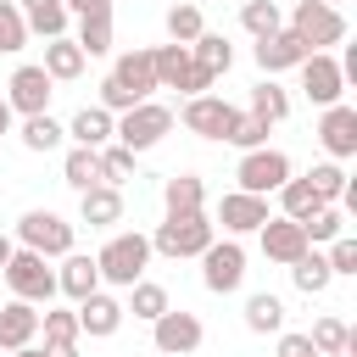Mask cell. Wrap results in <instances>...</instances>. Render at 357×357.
<instances>
[{"label":"cell","instance_id":"cell-1","mask_svg":"<svg viewBox=\"0 0 357 357\" xmlns=\"http://www.w3.org/2000/svg\"><path fill=\"white\" fill-rule=\"evenodd\" d=\"M145 262H151V240L145 234H112L100 251H95V268L106 284H139L145 279Z\"/></svg>","mask_w":357,"mask_h":357},{"label":"cell","instance_id":"cell-2","mask_svg":"<svg viewBox=\"0 0 357 357\" xmlns=\"http://www.w3.org/2000/svg\"><path fill=\"white\" fill-rule=\"evenodd\" d=\"M212 240H218V234H212L206 212H173V218H162V229L151 234V251H162V257H201Z\"/></svg>","mask_w":357,"mask_h":357},{"label":"cell","instance_id":"cell-3","mask_svg":"<svg viewBox=\"0 0 357 357\" xmlns=\"http://www.w3.org/2000/svg\"><path fill=\"white\" fill-rule=\"evenodd\" d=\"M167 128H173V112H167V106H156V100H139V106H128V112L117 117L112 139H117L123 151H134V156H139V151H151Z\"/></svg>","mask_w":357,"mask_h":357},{"label":"cell","instance_id":"cell-4","mask_svg":"<svg viewBox=\"0 0 357 357\" xmlns=\"http://www.w3.org/2000/svg\"><path fill=\"white\" fill-rule=\"evenodd\" d=\"M6 284H11V296L17 301H28V307H50V296H56V273H50V262L39 257V251H11V262H6Z\"/></svg>","mask_w":357,"mask_h":357},{"label":"cell","instance_id":"cell-5","mask_svg":"<svg viewBox=\"0 0 357 357\" xmlns=\"http://www.w3.org/2000/svg\"><path fill=\"white\" fill-rule=\"evenodd\" d=\"M17 240H22V251L67 257V251H73V223H67V218H56V212H45V206H33V212H22V218H17Z\"/></svg>","mask_w":357,"mask_h":357},{"label":"cell","instance_id":"cell-6","mask_svg":"<svg viewBox=\"0 0 357 357\" xmlns=\"http://www.w3.org/2000/svg\"><path fill=\"white\" fill-rule=\"evenodd\" d=\"M290 33H296L307 50L340 45V39H346V17H340L335 6H324V0H301V6L290 11Z\"/></svg>","mask_w":357,"mask_h":357},{"label":"cell","instance_id":"cell-7","mask_svg":"<svg viewBox=\"0 0 357 357\" xmlns=\"http://www.w3.org/2000/svg\"><path fill=\"white\" fill-rule=\"evenodd\" d=\"M234 178H240V190H245V195H268V190H279V184L290 178V156H284V151H273V145L245 151V156H240V167H234Z\"/></svg>","mask_w":357,"mask_h":357},{"label":"cell","instance_id":"cell-8","mask_svg":"<svg viewBox=\"0 0 357 357\" xmlns=\"http://www.w3.org/2000/svg\"><path fill=\"white\" fill-rule=\"evenodd\" d=\"M201 279H206V290L212 296H229V290H240V279H245V251H240V240L229 234V240H212L206 251H201Z\"/></svg>","mask_w":357,"mask_h":357},{"label":"cell","instance_id":"cell-9","mask_svg":"<svg viewBox=\"0 0 357 357\" xmlns=\"http://www.w3.org/2000/svg\"><path fill=\"white\" fill-rule=\"evenodd\" d=\"M151 340H156V351H162V357H190V351L206 340V329H201V318H195V312L167 307V312L156 318V335H151Z\"/></svg>","mask_w":357,"mask_h":357},{"label":"cell","instance_id":"cell-10","mask_svg":"<svg viewBox=\"0 0 357 357\" xmlns=\"http://www.w3.org/2000/svg\"><path fill=\"white\" fill-rule=\"evenodd\" d=\"M50 95H56V84H50V73H45V67H17V73H11V84H6V106H11V112H22V117L50 112Z\"/></svg>","mask_w":357,"mask_h":357},{"label":"cell","instance_id":"cell-11","mask_svg":"<svg viewBox=\"0 0 357 357\" xmlns=\"http://www.w3.org/2000/svg\"><path fill=\"white\" fill-rule=\"evenodd\" d=\"M301 89H307L318 106H340V95H346L340 61H335V56H324V50H312V56L301 61Z\"/></svg>","mask_w":357,"mask_h":357},{"label":"cell","instance_id":"cell-12","mask_svg":"<svg viewBox=\"0 0 357 357\" xmlns=\"http://www.w3.org/2000/svg\"><path fill=\"white\" fill-rule=\"evenodd\" d=\"M178 117H184L190 134H201V139H223L229 123H234V106H229L223 95H195V100H184Z\"/></svg>","mask_w":357,"mask_h":357},{"label":"cell","instance_id":"cell-13","mask_svg":"<svg viewBox=\"0 0 357 357\" xmlns=\"http://www.w3.org/2000/svg\"><path fill=\"white\" fill-rule=\"evenodd\" d=\"M257 234H262V257H268V262H284V268H290V262H301V257L312 251L296 218H268Z\"/></svg>","mask_w":357,"mask_h":357},{"label":"cell","instance_id":"cell-14","mask_svg":"<svg viewBox=\"0 0 357 357\" xmlns=\"http://www.w3.org/2000/svg\"><path fill=\"white\" fill-rule=\"evenodd\" d=\"M273 212H268V195H245V190H234V195H223V206H218V223L229 229V234H251V229H262Z\"/></svg>","mask_w":357,"mask_h":357},{"label":"cell","instance_id":"cell-15","mask_svg":"<svg viewBox=\"0 0 357 357\" xmlns=\"http://www.w3.org/2000/svg\"><path fill=\"white\" fill-rule=\"evenodd\" d=\"M318 139H324V151H329L335 162H340V156H357V112H351V106H324Z\"/></svg>","mask_w":357,"mask_h":357},{"label":"cell","instance_id":"cell-16","mask_svg":"<svg viewBox=\"0 0 357 357\" xmlns=\"http://www.w3.org/2000/svg\"><path fill=\"white\" fill-rule=\"evenodd\" d=\"M78 335H95V340H106V335H117V324H123V301H112L106 290H95V296H84L78 307Z\"/></svg>","mask_w":357,"mask_h":357},{"label":"cell","instance_id":"cell-17","mask_svg":"<svg viewBox=\"0 0 357 357\" xmlns=\"http://www.w3.org/2000/svg\"><path fill=\"white\" fill-rule=\"evenodd\" d=\"M312 50L290 33V28H279V33H268V39H257V67L262 73H284V67H301Z\"/></svg>","mask_w":357,"mask_h":357},{"label":"cell","instance_id":"cell-18","mask_svg":"<svg viewBox=\"0 0 357 357\" xmlns=\"http://www.w3.org/2000/svg\"><path fill=\"white\" fill-rule=\"evenodd\" d=\"M112 78H117L134 100H151V89H156V56H151V50H128V56H117Z\"/></svg>","mask_w":357,"mask_h":357},{"label":"cell","instance_id":"cell-19","mask_svg":"<svg viewBox=\"0 0 357 357\" xmlns=\"http://www.w3.org/2000/svg\"><path fill=\"white\" fill-rule=\"evenodd\" d=\"M33 335H39V312L28 301H0V351L33 346Z\"/></svg>","mask_w":357,"mask_h":357},{"label":"cell","instance_id":"cell-20","mask_svg":"<svg viewBox=\"0 0 357 357\" xmlns=\"http://www.w3.org/2000/svg\"><path fill=\"white\" fill-rule=\"evenodd\" d=\"M56 290H61V296H73V301L95 296V290H100V268H95V257L67 251V257H61V273H56Z\"/></svg>","mask_w":357,"mask_h":357},{"label":"cell","instance_id":"cell-21","mask_svg":"<svg viewBox=\"0 0 357 357\" xmlns=\"http://www.w3.org/2000/svg\"><path fill=\"white\" fill-rule=\"evenodd\" d=\"M112 128H117V117H112L106 106H84V112L67 123V134H73L84 151H100V145H112Z\"/></svg>","mask_w":357,"mask_h":357},{"label":"cell","instance_id":"cell-22","mask_svg":"<svg viewBox=\"0 0 357 357\" xmlns=\"http://www.w3.org/2000/svg\"><path fill=\"white\" fill-rule=\"evenodd\" d=\"M28 33H45V39H61L67 33V0H17Z\"/></svg>","mask_w":357,"mask_h":357},{"label":"cell","instance_id":"cell-23","mask_svg":"<svg viewBox=\"0 0 357 357\" xmlns=\"http://www.w3.org/2000/svg\"><path fill=\"white\" fill-rule=\"evenodd\" d=\"M39 67L50 73V84H73V78L84 73V50L61 33V39H50V45H45V61H39Z\"/></svg>","mask_w":357,"mask_h":357},{"label":"cell","instance_id":"cell-24","mask_svg":"<svg viewBox=\"0 0 357 357\" xmlns=\"http://www.w3.org/2000/svg\"><path fill=\"white\" fill-rule=\"evenodd\" d=\"M201 201H206V184H201L195 173H173V178L162 184V206H167V218H173V212H201Z\"/></svg>","mask_w":357,"mask_h":357},{"label":"cell","instance_id":"cell-25","mask_svg":"<svg viewBox=\"0 0 357 357\" xmlns=\"http://www.w3.org/2000/svg\"><path fill=\"white\" fill-rule=\"evenodd\" d=\"M78 218H84V223H117V218H123V190H112V184L84 190V195H78Z\"/></svg>","mask_w":357,"mask_h":357},{"label":"cell","instance_id":"cell-26","mask_svg":"<svg viewBox=\"0 0 357 357\" xmlns=\"http://www.w3.org/2000/svg\"><path fill=\"white\" fill-rule=\"evenodd\" d=\"M245 329H257V335H279V329H284V301H279L273 290H257V296L245 301Z\"/></svg>","mask_w":357,"mask_h":357},{"label":"cell","instance_id":"cell-27","mask_svg":"<svg viewBox=\"0 0 357 357\" xmlns=\"http://www.w3.org/2000/svg\"><path fill=\"white\" fill-rule=\"evenodd\" d=\"M190 61H195V67H206V73L218 78V73H229V67H234V45H229L223 33H201V39L190 45Z\"/></svg>","mask_w":357,"mask_h":357},{"label":"cell","instance_id":"cell-28","mask_svg":"<svg viewBox=\"0 0 357 357\" xmlns=\"http://www.w3.org/2000/svg\"><path fill=\"white\" fill-rule=\"evenodd\" d=\"M156 89H184V73H190V45H156Z\"/></svg>","mask_w":357,"mask_h":357},{"label":"cell","instance_id":"cell-29","mask_svg":"<svg viewBox=\"0 0 357 357\" xmlns=\"http://www.w3.org/2000/svg\"><path fill=\"white\" fill-rule=\"evenodd\" d=\"M61 178L84 195V190H95L100 184V151H84V145H73L67 151V162H61Z\"/></svg>","mask_w":357,"mask_h":357},{"label":"cell","instance_id":"cell-30","mask_svg":"<svg viewBox=\"0 0 357 357\" xmlns=\"http://www.w3.org/2000/svg\"><path fill=\"white\" fill-rule=\"evenodd\" d=\"M279 206H284V218L307 223V218H312L324 201H318V190L307 184V173H301V178H284V184H279Z\"/></svg>","mask_w":357,"mask_h":357},{"label":"cell","instance_id":"cell-31","mask_svg":"<svg viewBox=\"0 0 357 357\" xmlns=\"http://www.w3.org/2000/svg\"><path fill=\"white\" fill-rule=\"evenodd\" d=\"M307 184L318 190V201H324V206H335V201H346V195H351V184H346V167H340V162H318V167L307 173Z\"/></svg>","mask_w":357,"mask_h":357},{"label":"cell","instance_id":"cell-32","mask_svg":"<svg viewBox=\"0 0 357 357\" xmlns=\"http://www.w3.org/2000/svg\"><path fill=\"white\" fill-rule=\"evenodd\" d=\"M290 273H296V290H307V296H324V290H329V279H335L324 251H307L301 262H290Z\"/></svg>","mask_w":357,"mask_h":357},{"label":"cell","instance_id":"cell-33","mask_svg":"<svg viewBox=\"0 0 357 357\" xmlns=\"http://www.w3.org/2000/svg\"><path fill=\"white\" fill-rule=\"evenodd\" d=\"M39 335H45V346H78V312L45 307L39 312Z\"/></svg>","mask_w":357,"mask_h":357},{"label":"cell","instance_id":"cell-34","mask_svg":"<svg viewBox=\"0 0 357 357\" xmlns=\"http://www.w3.org/2000/svg\"><path fill=\"white\" fill-rule=\"evenodd\" d=\"M240 22H245V33H257V39H268V33H279V28H284V11H279L273 0H245V11H240Z\"/></svg>","mask_w":357,"mask_h":357},{"label":"cell","instance_id":"cell-35","mask_svg":"<svg viewBox=\"0 0 357 357\" xmlns=\"http://www.w3.org/2000/svg\"><path fill=\"white\" fill-rule=\"evenodd\" d=\"M284 112H290V100H284V89H279L273 78H262V84L251 89V117H262V123L273 128V123H279Z\"/></svg>","mask_w":357,"mask_h":357},{"label":"cell","instance_id":"cell-36","mask_svg":"<svg viewBox=\"0 0 357 357\" xmlns=\"http://www.w3.org/2000/svg\"><path fill=\"white\" fill-rule=\"evenodd\" d=\"M301 234H307V245H324V240H340L346 234V212L340 206H318L307 223H301Z\"/></svg>","mask_w":357,"mask_h":357},{"label":"cell","instance_id":"cell-37","mask_svg":"<svg viewBox=\"0 0 357 357\" xmlns=\"http://www.w3.org/2000/svg\"><path fill=\"white\" fill-rule=\"evenodd\" d=\"M128 307H134V318H151V324H156V318H162L173 301H167V290H162V284L139 279V284H128Z\"/></svg>","mask_w":357,"mask_h":357},{"label":"cell","instance_id":"cell-38","mask_svg":"<svg viewBox=\"0 0 357 357\" xmlns=\"http://www.w3.org/2000/svg\"><path fill=\"white\" fill-rule=\"evenodd\" d=\"M307 340H312V351H318V357H335V351H351V329H346L340 318H318Z\"/></svg>","mask_w":357,"mask_h":357},{"label":"cell","instance_id":"cell-39","mask_svg":"<svg viewBox=\"0 0 357 357\" xmlns=\"http://www.w3.org/2000/svg\"><path fill=\"white\" fill-rule=\"evenodd\" d=\"M201 33H206L201 6H173V11H167V39H173V45H195Z\"/></svg>","mask_w":357,"mask_h":357},{"label":"cell","instance_id":"cell-40","mask_svg":"<svg viewBox=\"0 0 357 357\" xmlns=\"http://www.w3.org/2000/svg\"><path fill=\"white\" fill-rule=\"evenodd\" d=\"M61 134H67V128H61L50 112H39V117H28V123H22V145H28V151H56V145H61Z\"/></svg>","mask_w":357,"mask_h":357},{"label":"cell","instance_id":"cell-41","mask_svg":"<svg viewBox=\"0 0 357 357\" xmlns=\"http://www.w3.org/2000/svg\"><path fill=\"white\" fill-rule=\"evenodd\" d=\"M229 145H240V151H262L268 145V123L262 117H251V112H234V123H229V134H223Z\"/></svg>","mask_w":357,"mask_h":357},{"label":"cell","instance_id":"cell-42","mask_svg":"<svg viewBox=\"0 0 357 357\" xmlns=\"http://www.w3.org/2000/svg\"><path fill=\"white\" fill-rule=\"evenodd\" d=\"M128 178H134V151H123V145H100V184L123 190Z\"/></svg>","mask_w":357,"mask_h":357},{"label":"cell","instance_id":"cell-43","mask_svg":"<svg viewBox=\"0 0 357 357\" xmlns=\"http://www.w3.org/2000/svg\"><path fill=\"white\" fill-rule=\"evenodd\" d=\"M73 45L84 50V61H89V56H106V50H112V17H95V22H78V33H73Z\"/></svg>","mask_w":357,"mask_h":357},{"label":"cell","instance_id":"cell-44","mask_svg":"<svg viewBox=\"0 0 357 357\" xmlns=\"http://www.w3.org/2000/svg\"><path fill=\"white\" fill-rule=\"evenodd\" d=\"M22 45H28V22L17 0H0V50H22Z\"/></svg>","mask_w":357,"mask_h":357},{"label":"cell","instance_id":"cell-45","mask_svg":"<svg viewBox=\"0 0 357 357\" xmlns=\"http://www.w3.org/2000/svg\"><path fill=\"white\" fill-rule=\"evenodd\" d=\"M100 106H106V112L117 117V112H128V106H139V100H134V95H128V89H123V84H117V78L106 73V78H100Z\"/></svg>","mask_w":357,"mask_h":357},{"label":"cell","instance_id":"cell-46","mask_svg":"<svg viewBox=\"0 0 357 357\" xmlns=\"http://www.w3.org/2000/svg\"><path fill=\"white\" fill-rule=\"evenodd\" d=\"M329 273H357V240H329Z\"/></svg>","mask_w":357,"mask_h":357},{"label":"cell","instance_id":"cell-47","mask_svg":"<svg viewBox=\"0 0 357 357\" xmlns=\"http://www.w3.org/2000/svg\"><path fill=\"white\" fill-rule=\"evenodd\" d=\"M67 17H78V22H95V17H112V0H67Z\"/></svg>","mask_w":357,"mask_h":357},{"label":"cell","instance_id":"cell-48","mask_svg":"<svg viewBox=\"0 0 357 357\" xmlns=\"http://www.w3.org/2000/svg\"><path fill=\"white\" fill-rule=\"evenodd\" d=\"M279 357H318L307 335H279Z\"/></svg>","mask_w":357,"mask_h":357},{"label":"cell","instance_id":"cell-49","mask_svg":"<svg viewBox=\"0 0 357 357\" xmlns=\"http://www.w3.org/2000/svg\"><path fill=\"white\" fill-rule=\"evenodd\" d=\"M11 251H17V240H11V234H0V273H6V262H11Z\"/></svg>","mask_w":357,"mask_h":357},{"label":"cell","instance_id":"cell-50","mask_svg":"<svg viewBox=\"0 0 357 357\" xmlns=\"http://www.w3.org/2000/svg\"><path fill=\"white\" fill-rule=\"evenodd\" d=\"M45 357H78V346H45Z\"/></svg>","mask_w":357,"mask_h":357},{"label":"cell","instance_id":"cell-51","mask_svg":"<svg viewBox=\"0 0 357 357\" xmlns=\"http://www.w3.org/2000/svg\"><path fill=\"white\" fill-rule=\"evenodd\" d=\"M11 357H45V346H17Z\"/></svg>","mask_w":357,"mask_h":357},{"label":"cell","instance_id":"cell-52","mask_svg":"<svg viewBox=\"0 0 357 357\" xmlns=\"http://www.w3.org/2000/svg\"><path fill=\"white\" fill-rule=\"evenodd\" d=\"M11 128V106H6V95H0V134Z\"/></svg>","mask_w":357,"mask_h":357},{"label":"cell","instance_id":"cell-53","mask_svg":"<svg viewBox=\"0 0 357 357\" xmlns=\"http://www.w3.org/2000/svg\"><path fill=\"white\" fill-rule=\"evenodd\" d=\"M324 6H335V11H340V0H324Z\"/></svg>","mask_w":357,"mask_h":357},{"label":"cell","instance_id":"cell-54","mask_svg":"<svg viewBox=\"0 0 357 357\" xmlns=\"http://www.w3.org/2000/svg\"><path fill=\"white\" fill-rule=\"evenodd\" d=\"M335 357H351V351H335Z\"/></svg>","mask_w":357,"mask_h":357}]
</instances>
